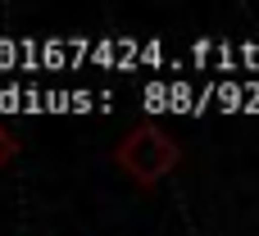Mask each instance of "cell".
I'll return each instance as SVG.
<instances>
[{"mask_svg":"<svg viewBox=\"0 0 259 236\" xmlns=\"http://www.w3.org/2000/svg\"><path fill=\"white\" fill-rule=\"evenodd\" d=\"M114 164L137 182V186H159L178 164H182V146L164 132V127H155V123H141V127H132L118 146H114Z\"/></svg>","mask_w":259,"mask_h":236,"instance_id":"6da1fadb","label":"cell"},{"mask_svg":"<svg viewBox=\"0 0 259 236\" xmlns=\"http://www.w3.org/2000/svg\"><path fill=\"white\" fill-rule=\"evenodd\" d=\"M14 155H18V141H14V136H9V132L0 127V168H5V164H9Z\"/></svg>","mask_w":259,"mask_h":236,"instance_id":"7a4b0ae2","label":"cell"}]
</instances>
